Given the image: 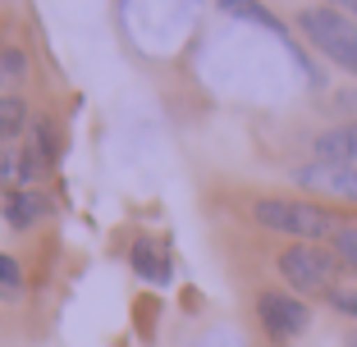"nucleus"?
I'll use <instances>...</instances> for the list:
<instances>
[{
	"label": "nucleus",
	"mask_w": 357,
	"mask_h": 347,
	"mask_svg": "<svg viewBox=\"0 0 357 347\" xmlns=\"http://www.w3.org/2000/svg\"><path fill=\"white\" fill-rule=\"evenodd\" d=\"M37 179H42V174H37V165H32V156L23 147H5L0 151V192H23Z\"/></svg>",
	"instance_id": "9d476101"
},
{
	"label": "nucleus",
	"mask_w": 357,
	"mask_h": 347,
	"mask_svg": "<svg viewBox=\"0 0 357 347\" xmlns=\"http://www.w3.org/2000/svg\"><path fill=\"white\" fill-rule=\"evenodd\" d=\"M252 224L266 233H284L294 242H326L339 229V215L321 201H298V197H257L252 201Z\"/></svg>",
	"instance_id": "f257e3e1"
},
{
	"label": "nucleus",
	"mask_w": 357,
	"mask_h": 347,
	"mask_svg": "<svg viewBox=\"0 0 357 347\" xmlns=\"http://www.w3.org/2000/svg\"><path fill=\"white\" fill-rule=\"evenodd\" d=\"M298 32L316 55H326L330 64L357 78V19L330 10V5H307V10H298Z\"/></svg>",
	"instance_id": "7ed1b4c3"
},
{
	"label": "nucleus",
	"mask_w": 357,
	"mask_h": 347,
	"mask_svg": "<svg viewBox=\"0 0 357 347\" xmlns=\"http://www.w3.org/2000/svg\"><path fill=\"white\" fill-rule=\"evenodd\" d=\"M32 124V110L19 92H0V147H14V137H23Z\"/></svg>",
	"instance_id": "9b49d317"
},
{
	"label": "nucleus",
	"mask_w": 357,
	"mask_h": 347,
	"mask_svg": "<svg viewBox=\"0 0 357 347\" xmlns=\"http://www.w3.org/2000/svg\"><path fill=\"white\" fill-rule=\"evenodd\" d=\"M348 347H357V334H353V338H348Z\"/></svg>",
	"instance_id": "a211bd4d"
},
{
	"label": "nucleus",
	"mask_w": 357,
	"mask_h": 347,
	"mask_svg": "<svg viewBox=\"0 0 357 347\" xmlns=\"http://www.w3.org/2000/svg\"><path fill=\"white\" fill-rule=\"evenodd\" d=\"M312 156H316V165H330V169L357 165V124L326 128V133L312 142Z\"/></svg>",
	"instance_id": "39448f33"
},
{
	"label": "nucleus",
	"mask_w": 357,
	"mask_h": 347,
	"mask_svg": "<svg viewBox=\"0 0 357 347\" xmlns=\"http://www.w3.org/2000/svg\"><path fill=\"white\" fill-rule=\"evenodd\" d=\"M32 78V60L19 42H0V87L5 92H19L23 83Z\"/></svg>",
	"instance_id": "ddd939ff"
},
{
	"label": "nucleus",
	"mask_w": 357,
	"mask_h": 347,
	"mask_svg": "<svg viewBox=\"0 0 357 347\" xmlns=\"http://www.w3.org/2000/svg\"><path fill=\"white\" fill-rule=\"evenodd\" d=\"M32 156V165H37V174H51L55 165H60V128H55V119L37 115L28 124V147H23Z\"/></svg>",
	"instance_id": "6e6552de"
},
{
	"label": "nucleus",
	"mask_w": 357,
	"mask_h": 347,
	"mask_svg": "<svg viewBox=\"0 0 357 347\" xmlns=\"http://www.w3.org/2000/svg\"><path fill=\"white\" fill-rule=\"evenodd\" d=\"M23 288V270L10 252H0V293H19Z\"/></svg>",
	"instance_id": "dca6fc26"
},
{
	"label": "nucleus",
	"mask_w": 357,
	"mask_h": 347,
	"mask_svg": "<svg viewBox=\"0 0 357 347\" xmlns=\"http://www.w3.org/2000/svg\"><path fill=\"white\" fill-rule=\"evenodd\" d=\"M275 270L294 293L303 297H326L330 288H339V256L326 242H289L280 256H275Z\"/></svg>",
	"instance_id": "f03ea898"
},
{
	"label": "nucleus",
	"mask_w": 357,
	"mask_h": 347,
	"mask_svg": "<svg viewBox=\"0 0 357 347\" xmlns=\"http://www.w3.org/2000/svg\"><path fill=\"white\" fill-rule=\"evenodd\" d=\"M46 197L37 188H23V192H0V215L10 229H37L46 220Z\"/></svg>",
	"instance_id": "423d86ee"
},
{
	"label": "nucleus",
	"mask_w": 357,
	"mask_h": 347,
	"mask_svg": "<svg viewBox=\"0 0 357 347\" xmlns=\"http://www.w3.org/2000/svg\"><path fill=\"white\" fill-rule=\"evenodd\" d=\"M303 188H321V192H335L344 201H357V165L348 169H330V165H316V169H298L294 174Z\"/></svg>",
	"instance_id": "1a4fd4ad"
},
{
	"label": "nucleus",
	"mask_w": 357,
	"mask_h": 347,
	"mask_svg": "<svg viewBox=\"0 0 357 347\" xmlns=\"http://www.w3.org/2000/svg\"><path fill=\"white\" fill-rule=\"evenodd\" d=\"M133 274L147 279V284H169V256L151 238H137L133 242Z\"/></svg>",
	"instance_id": "f8f14e48"
},
{
	"label": "nucleus",
	"mask_w": 357,
	"mask_h": 347,
	"mask_svg": "<svg viewBox=\"0 0 357 347\" xmlns=\"http://www.w3.org/2000/svg\"><path fill=\"white\" fill-rule=\"evenodd\" d=\"M330 247H335L339 265L357 274V220H339V229L330 233Z\"/></svg>",
	"instance_id": "4468645a"
},
{
	"label": "nucleus",
	"mask_w": 357,
	"mask_h": 347,
	"mask_svg": "<svg viewBox=\"0 0 357 347\" xmlns=\"http://www.w3.org/2000/svg\"><path fill=\"white\" fill-rule=\"evenodd\" d=\"M257 320H261V329L275 338V343H289V338L307 334V325H312V306H307L298 293L261 288V293H257Z\"/></svg>",
	"instance_id": "20e7f679"
},
{
	"label": "nucleus",
	"mask_w": 357,
	"mask_h": 347,
	"mask_svg": "<svg viewBox=\"0 0 357 347\" xmlns=\"http://www.w3.org/2000/svg\"><path fill=\"white\" fill-rule=\"evenodd\" d=\"M215 5H220V10H225V14H229V19H243V23H257V28H266V32H275V37H280V42H284V46H289V51H294V55H298V64H303V69H307V60H303V51H298V46H294V42H289V28H284V23H280V19H275V14H271V10H266L261 0H215ZM307 74H312V69H307ZM312 83H316V78H312Z\"/></svg>",
	"instance_id": "0eeeda50"
},
{
	"label": "nucleus",
	"mask_w": 357,
	"mask_h": 347,
	"mask_svg": "<svg viewBox=\"0 0 357 347\" xmlns=\"http://www.w3.org/2000/svg\"><path fill=\"white\" fill-rule=\"evenodd\" d=\"M330 10H339V14H348V19H357V0H326Z\"/></svg>",
	"instance_id": "f3484780"
},
{
	"label": "nucleus",
	"mask_w": 357,
	"mask_h": 347,
	"mask_svg": "<svg viewBox=\"0 0 357 347\" xmlns=\"http://www.w3.org/2000/svg\"><path fill=\"white\" fill-rule=\"evenodd\" d=\"M326 306L335 311V316L357 320V284H339V288H330V293H326Z\"/></svg>",
	"instance_id": "2eb2a0df"
}]
</instances>
